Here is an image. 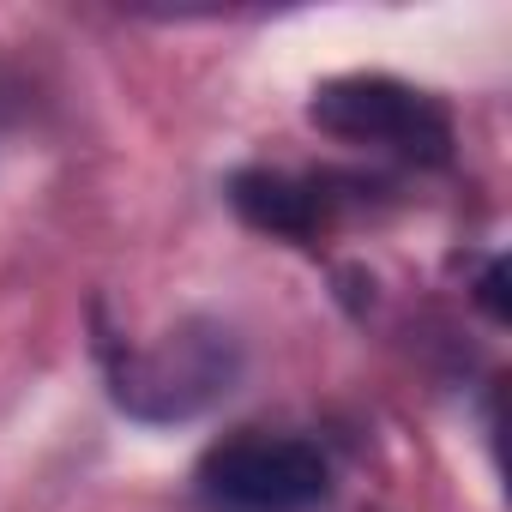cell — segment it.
I'll return each instance as SVG.
<instances>
[{"instance_id": "cell-2", "label": "cell", "mask_w": 512, "mask_h": 512, "mask_svg": "<svg viewBox=\"0 0 512 512\" xmlns=\"http://www.w3.org/2000/svg\"><path fill=\"white\" fill-rule=\"evenodd\" d=\"M308 121L338 139V145H374L410 163H446L452 157V115L440 109V97L386 79V73H350L314 91Z\"/></svg>"}, {"instance_id": "cell-1", "label": "cell", "mask_w": 512, "mask_h": 512, "mask_svg": "<svg viewBox=\"0 0 512 512\" xmlns=\"http://www.w3.org/2000/svg\"><path fill=\"white\" fill-rule=\"evenodd\" d=\"M211 512H314L332 494V464L302 434H229L199 458Z\"/></svg>"}, {"instance_id": "cell-3", "label": "cell", "mask_w": 512, "mask_h": 512, "mask_svg": "<svg viewBox=\"0 0 512 512\" xmlns=\"http://www.w3.org/2000/svg\"><path fill=\"white\" fill-rule=\"evenodd\" d=\"M229 374H235V350H229V332L217 326H181L169 332L163 344L151 350H127L115 362V398L151 422H169V416H193L199 404H211L217 392H229Z\"/></svg>"}, {"instance_id": "cell-4", "label": "cell", "mask_w": 512, "mask_h": 512, "mask_svg": "<svg viewBox=\"0 0 512 512\" xmlns=\"http://www.w3.org/2000/svg\"><path fill=\"white\" fill-rule=\"evenodd\" d=\"M229 199L253 229H272V235H290V241H308V235H320L332 223V193L314 175L247 169V175H235Z\"/></svg>"}]
</instances>
